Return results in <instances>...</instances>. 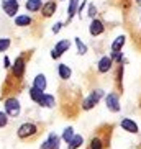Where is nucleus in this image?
Returning <instances> with one entry per match:
<instances>
[{"label": "nucleus", "instance_id": "f257e3e1", "mask_svg": "<svg viewBox=\"0 0 141 149\" xmlns=\"http://www.w3.org/2000/svg\"><path fill=\"white\" fill-rule=\"evenodd\" d=\"M113 130H115L113 123H103V125L97 126L90 141H89L87 149H108L112 144Z\"/></svg>", "mask_w": 141, "mask_h": 149}, {"label": "nucleus", "instance_id": "f03ea898", "mask_svg": "<svg viewBox=\"0 0 141 149\" xmlns=\"http://www.w3.org/2000/svg\"><path fill=\"white\" fill-rule=\"evenodd\" d=\"M61 111L69 118H74L82 110V100L77 92H72L70 88L61 87Z\"/></svg>", "mask_w": 141, "mask_h": 149}, {"label": "nucleus", "instance_id": "7ed1b4c3", "mask_svg": "<svg viewBox=\"0 0 141 149\" xmlns=\"http://www.w3.org/2000/svg\"><path fill=\"white\" fill-rule=\"evenodd\" d=\"M44 128H46V125H44V123H40V121H27V123H23V125H20V126H18L17 136H18V139L23 141V143H33V141H36L41 134H43Z\"/></svg>", "mask_w": 141, "mask_h": 149}, {"label": "nucleus", "instance_id": "20e7f679", "mask_svg": "<svg viewBox=\"0 0 141 149\" xmlns=\"http://www.w3.org/2000/svg\"><path fill=\"white\" fill-rule=\"evenodd\" d=\"M31 56H33V51H25V53H22L13 61V64H12V67H10L8 74H12L15 79L25 80L23 77H25V70H27V62H28V59H30Z\"/></svg>", "mask_w": 141, "mask_h": 149}, {"label": "nucleus", "instance_id": "39448f33", "mask_svg": "<svg viewBox=\"0 0 141 149\" xmlns=\"http://www.w3.org/2000/svg\"><path fill=\"white\" fill-rule=\"evenodd\" d=\"M102 97H103V92H102L100 88H98V90H92V92H90V95L85 97L84 100H82V110H84V111L92 110L94 107L98 103V100H100Z\"/></svg>", "mask_w": 141, "mask_h": 149}, {"label": "nucleus", "instance_id": "423d86ee", "mask_svg": "<svg viewBox=\"0 0 141 149\" xmlns=\"http://www.w3.org/2000/svg\"><path fill=\"white\" fill-rule=\"evenodd\" d=\"M3 107H5V113L8 115V116H12V118H15V116H18L20 115V102H18L17 97H10V98H5L3 100Z\"/></svg>", "mask_w": 141, "mask_h": 149}, {"label": "nucleus", "instance_id": "0eeeda50", "mask_svg": "<svg viewBox=\"0 0 141 149\" xmlns=\"http://www.w3.org/2000/svg\"><path fill=\"white\" fill-rule=\"evenodd\" d=\"M2 8L8 17H15L20 10V3L18 0H2Z\"/></svg>", "mask_w": 141, "mask_h": 149}, {"label": "nucleus", "instance_id": "6e6552de", "mask_svg": "<svg viewBox=\"0 0 141 149\" xmlns=\"http://www.w3.org/2000/svg\"><path fill=\"white\" fill-rule=\"evenodd\" d=\"M107 108L110 110V111H113V113L120 111V95L115 90L107 95Z\"/></svg>", "mask_w": 141, "mask_h": 149}, {"label": "nucleus", "instance_id": "1a4fd4ad", "mask_svg": "<svg viewBox=\"0 0 141 149\" xmlns=\"http://www.w3.org/2000/svg\"><path fill=\"white\" fill-rule=\"evenodd\" d=\"M69 48H70V41H69V40H61L59 43L56 44V46H54L53 51H51V57H53V59L61 57Z\"/></svg>", "mask_w": 141, "mask_h": 149}, {"label": "nucleus", "instance_id": "9d476101", "mask_svg": "<svg viewBox=\"0 0 141 149\" xmlns=\"http://www.w3.org/2000/svg\"><path fill=\"white\" fill-rule=\"evenodd\" d=\"M123 74H125V66L123 64H118L117 66V72H115V87H117V90L115 92L118 93V95H121L123 93Z\"/></svg>", "mask_w": 141, "mask_h": 149}, {"label": "nucleus", "instance_id": "9b49d317", "mask_svg": "<svg viewBox=\"0 0 141 149\" xmlns=\"http://www.w3.org/2000/svg\"><path fill=\"white\" fill-rule=\"evenodd\" d=\"M56 8H57V2L56 0H49L46 3H43L41 7V17L43 18H49L56 13Z\"/></svg>", "mask_w": 141, "mask_h": 149}, {"label": "nucleus", "instance_id": "f8f14e48", "mask_svg": "<svg viewBox=\"0 0 141 149\" xmlns=\"http://www.w3.org/2000/svg\"><path fill=\"white\" fill-rule=\"evenodd\" d=\"M59 143H61V138L57 134H54V133H51L48 136V139L41 144L40 149H59Z\"/></svg>", "mask_w": 141, "mask_h": 149}, {"label": "nucleus", "instance_id": "ddd939ff", "mask_svg": "<svg viewBox=\"0 0 141 149\" xmlns=\"http://www.w3.org/2000/svg\"><path fill=\"white\" fill-rule=\"evenodd\" d=\"M89 31H90V35L92 36H100L103 31H105V25L102 20L98 18H94L92 23H90V26H89Z\"/></svg>", "mask_w": 141, "mask_h": 149}, {"label": "nucleus", "instance_id": "4468645a", "mask_svg": "<svg viewBox=\"0 0 141 149\" xmlns=\"http://www.w3.org/2000/svg\"><path fill=\"white\" fill-rule=\"evenodd\" d=\"M112 66H113L112 57L110 56H103L100 61H98V64H97V70L100 72V74H107V72L112 69Z\"/></svg>", "mask_w": 141, "mask_h": 149}, {"label": "nucleus", "instance_id": "2eb2a0df", "mask_svg": "<svg viewBox=\"0 0 141 149\" xmlns=\"http://www.w3.org/2000/svg\"><path fill=\"white\" fill-rule=\"evenodd\" d=\"M120 126L123 128V131H128V133H131V134H136L138 133V125L131 118H123L120 121Z\"/></svg>", "mask_w": 141, "mask_h": 149}, {"label": "nucleus", "instance_id": "dca6fc26", "mask_svg": "<svg viewBox=\"0 0 141 149\" xmlns=\"http://www.w3.org/2000/svg\"><path fill=\"white\" fill-rule=\"evenodd\" d=\"M57 74H59V79L61 80H69L70 75H72V70H70L69 66H66V64H59L57 66Z\"/></svg>", "mask_w": 141, "mask_h": 149}, {"label": "nucleus", "instance_id": "f3484780", "mask_svg": "<svg viewBox=\"0 0 141 149\" xmlns=\"http://www.w3.org/2000/svg\"><path fill=\"white\" fill-rule=\"evenodd\" d=\"M38 105L43 107V108H53V107L56 105V98H54L53 95H49V93H44V97L41 98V102Z\"/></svg>", "mask_w": 141, "mask_h": 149}, {"label": "nucleus", "instance_id": "a211bd4d", "mask_svg": "<svg viewBox=\"0 0 141 149\" xmlns=\"http://www.w3.org/2000/svg\"><path fill=\"white\" fill-rule=\"evenodd\" d=\"M31 23H33V18L30 15H18L15 18V25L17 26H30Z\"/></svg>", "mask_w": 141, "mask_h": 149}, {"label": "nucleus", "instance_id": "6ab92c4d", "mask_svg": "<svg viewBox=\"0 0 141 149\" xmlns=\"http://www.w3.org/2000/svg\"><path fill=\"white\" fill-rule=\"evenodd\" d=\"M41 7H43V2L41 0H28L27 2V10L31 12V13L41 12Z\"/></svg>", "mask_w": 141, "mask_h": 149}, {"label": "nucleus", "instance_id": "aec40b11", "mask_svg": "<svg viewBox=\"0 0 141 149\" xmlns=\"http://www.w3.org/2000/svg\"><path fill=\"white\" fill-rule=\"evenodd\" d=\"M46 85H48V82H46V77H44L43 74H38L35 77V80H33V87L35 88H40V90H46Z\"/></svg>", "mask_w": 141, "mask_h": 149}, {"label": "nucleus", "instance_id": "412c9836", "mask_svg": "<svg viewBox=\"0 0 141 149\" xmlns=\"http://www.w3.org/2000/svg\"><path fill=\"white\" fill-rule=\"evenodd\" d=\"M82 143H84V138L80 134H74V138L67 143V149H79L82 146Z\"/></svg>", "mask_w": 141, "mask_h": 149}, {"label": "nucleus", "instance_id": "4be33fe9", "mask_svg": "<svg viewBox=\"0 0 141 149\" xmlns=\"http://www.w3.org/2000/svg\"><path fill=\"white\" fill-rule=\"evenodd\" d=\"M77 3H79V0H69V7H67V20H72L77 13Z\"/></svg>", "mask_w": 141, "mask_h": 149}, {"label": "nucleus", "instance_id": "5701e85b", "mask_svg": "<svg viewBox=\"0 0 141 149\" xmlns=\"http://www.w3.org/2000/svg\"><path fill=\"white\" fill-rule=\"evenodd\" d=\"M125 36H118L117 40L113 41V44H112V53H121V49H123V44H125Z\"/></svg>", "mask_w": 141, "mask_h": 149}, {"label": "nucleus", "instance_id": "b1692460", "mask_svg": "<svg viewBox=\"0 0 141 149\" xmlns=\"http://www.w3.org/2000/svg\"><path fill=\"white\" fill-rule=\"evenodd\" d=\"M43 97H44V92H43V90H40V88H35V87L30 88V98H31L33 102L40 103Z\"/></svg>", "mask_w": 141, "mask_h": 149}, {"label": "nucleus", "instance_id": "393cba45", "mask_svg": "<svg viewBox=\"0 0 141 149\" xmlns=\"http://www.w3.org/2000/svg\"><path fill=\"white\" fill-rule=\"evenodd\" d=\"M10 44H12L10 38H0V53H5L10 48Z\"/></svg>", "mask_w": 141, "mask_h": 149}, {"label": "nucleus", "instance_id": "a878e982", "mask_svg": "<svg viewBox=\"0 0 141 149\" xmlns=\"http://www.w3.org/2000/svg\"><path fill=\"white\" fill-rule=\"evenodd\" d=\"M74 40H75V44H77V51H79V54L80 56H84V54L87 53V46H85L79 38H74Z\"/></svg>", "mask_w": 141, "mask_h": 149}, {"label": "nucleus", "instance_id": "bb28decb", "mask_svg": "<svg viewBox=\"0 0 141 149\" xmlns=\"http://www.w3.org/2000/svg\"><path fill=\"white\" fill-rule=\"evenodd\" d=\"M72 138H74V130L72 128H66L64 130V134H62V139L66 141V143H69Z\"/></svg>", "mask_w": 141, "mask_h": 149}, {"label": "nucleus", "instance_id": "cd10ccee", "mask_svg": "<svg viewBox=\"0 0 141 149\" xmlns=\"http://www.w3.org/2000/svg\"><path fill=\"white\" fill-rule=\"evenodd\" d=\"M8 125V115L5 111H0V128H5Z\"/></svg>", "mask_w": 141, "mask_h": 149}, {"label": "nucleus", "instance_id": "c85d7f7f", "mask_svg": "<svg viewBox=\"0 0 141 149\" xmlns=\"http://www.w3.org/2000/svg\"><path fill=\"white\" fill-rule=\"evenodd\" d=\"M3 67H5V69H10V67H12V66H10V59L7 56L3 57Z\"/></svg>", "mask_w": 141, "mask_h": 149}, {"label": "nucleus", "instance_id": "c756f323", "mask_svg": "<svg viewBox=\"0 0 141 149\" xmlns=\"http://www.w3.org/2000/svg\"><path fill=\"white\" fill-rule=\"evenodd\" d=\"M89 17H95V5H90V8H89Z\"/></svg>", "mask_w": 141, "mask_h": 149}, {"label": "nucleus", "instance_id": "7c9ffc66", "mask_svg": "<svg viewBox=\"0 0 141 149\" xmlns=\"http://www.w3.org/2000/svg\"><path fill=\"white\" fill-rule=\"evenodd\" d=\"M61 28H62V23H61V22L56 23V25H54V28H53V33H57V31L61 30Z\"/></svg>", "mask_w": 141, "mask_h": 149}, {"label": "nucleus", "instance_id": "2f4dec72", "mask_svg": "<svg viewBox=\"0 0 141 149\" xmlns=\"http://www.w3.org/2000/svg\"><path fill=\"white\" fill-rule=\"evenodd\" d=\"M138 103H140L138 107H140V111H141V97H140V102H138Z\"/></svg>", "mask_w": 141, "mask_h": 149}, {"label": "nucleus", "instance_id": "473e14b6", "mask_svg": "<svg viewBox=\"0 0 141 149\" xmlns=\"http://www.w3.org/2000/svg\"><path fill=\"white\" fill-rule=\"evenodd\" d=\"M136 3H138V5H141V0H136Z\"/></svg>", "mask_w": 141, "mask_h": 149}, {"label": "nucleus", "instance_id": "72a5a7b5", "mask_svg": "<svg viewBox=\"0 0 141 149\" xmlns=\"http://www.w3.org/2000/svg\"><path fill=\"white\" fill-rule=\"evenodd\" d=\"M138 149H141V146H138Z\"/></svg>", "mask_w": 141, "mask_h": 149}]
</instances>
